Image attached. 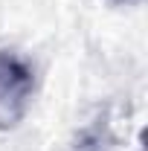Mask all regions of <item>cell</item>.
<instances>
[{"mask_svg": "<svg viewBox=\"0 0 148 151\" xmlns=\"http://www.w3.org/2000/svg\"><path fill=\"white\" fill-rule=\"evenodd\" d=\"M35 96V70L15 50H0V131H12Z\"/></svg>", "mask_w": 148, "mask_h": 151, "instance_id": "1", "label": "cell"}, {"mask_svg": "<svg viewBox=\"0 0 148 151\" xmlns=\"http://www.w3.org/2000/svg\"><path fill=\"white\" fill-rule=\"evenodd\" d=\"M113 3H137V0H113Z\"/></svg>", "mask_w": 148, "mask_h": 151, "instance_id": "2", "label": "cell"}]
</instances>
